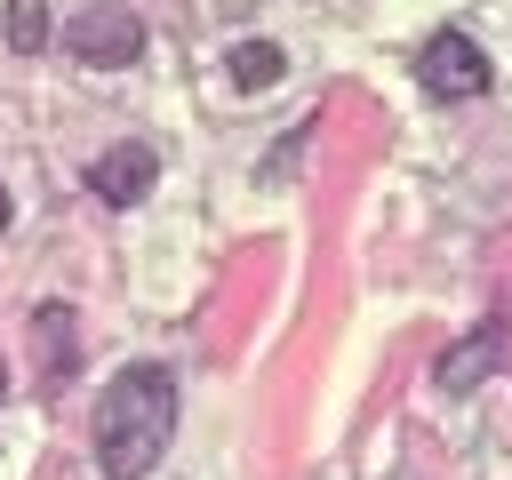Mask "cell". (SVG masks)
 <instances>
[{
    "mask_svg": "<svg viewBox=\"0 0 512 480\" xmlns=\"http://www.w3.org/2000/svg\"><path fill=\"white\" fill-rule=\"evenodd\" d=\"M168 432H176V376L160 360H128L96 400V472L104 480H144L160 464Z\"/></svg>",
    "mask_w": 512,
    "mask_h": 480,
    "instance_id": "1",
    "label": "cell"
},
{
    "mask_svg": "<svg viewBox=\"0 0 512 480\" xmlns=\"http://www.w3.org/2000/svg\"><path fill=\"white\" fill-rule=\"evenodd\" d=\"M416 80H424V96L464 104V96H480V88H488V56H480L464 32H432V40H424V56H416Z\"/></svg>",
    "mask_w": 512,
    "mask_h": 480,
    "instance_id": "2",
    "label": "cell"
},
{
    "mask_svg": "<svg viewBox=\"0 0 512 480\" xmlns=\"http://www.w3.org/2000/svg\"><path fill=\"white\" fill-rule=\"evenodd\" d=\"M64 48L80 56V64H136L144 56V16L136 8H88V16H72V32H64Z\"/></svg>",
    "mask_w": 512,
    "mask_h": 480,
    "instance_id": "3",
    "label": "cell"
},
{
    "mask_svg": "<svg viewBox=\"0 0 512 480\" xmlns=\"http://www.w3.org/2000/svg\"><path fill=\"white\" fill-rule=\"evenodd\" d=\"M152 176H160L152 144H112V152H96L88 192H96V200H112V208H128V200H144V192H152Z\"/></svg>",
    "mask_w": 512,
    "mask_h": 480,
    "instance_id": "4",
    "label": "cell"
},
{
    "mask_svg": "<svg viewBox=\"0 0 512 480\" xmlns=\"http://www.w3.org/2000/svg\"><path fill=\"white\" fill-rule=\"evenodd\" d=\"M496 360H504V328L488 320V328H480L472 344H456V352L440 360V384H448V392H472V384H480V376H488Z\"/></svg>",
    "mask_w": 512,
    "mask_h": 480,
    "instance_id": "5",
    "label": "cell"
},
{
    "mask_svg": "<svg viewBox=\"0 0 512 480\" xmlns=\"http://www.w3.org/2000/svg\"><path fill=\"white\" fill-rule=\"evenodd\" d=\"M224 64H232V88H272V80H280V64H288V56H280V48H272V40H240V48H232V56H224Z\"/></svg>",
    "mask_w": 512,
    "mask_h": 480,
    "instance_id": "6",
    "label": "cell"
},
{
    "mask_svg": "<svg viewBox=\"0 0 512 480\" xmlns=\"http://www.w3.org/2000/svg\"><path fill=\"white\" fill-rule=\"evenodd\" d=\"M32 336H48V384H64L72 376V312L64 304H40L32 312Z\"/></svg>",
    "mask_w": 512,
    "mask_h": 480,
    "instance_id": "7",
    "label": "cell"
},
{
    "mask_svg": "<svg viewBox=\"0 0 512 480\" xmlns=\"http://www.w3.org/2000/svg\"><path fill=\"white\" fill-rule=\"evenodd\" d=\"M8 48L16 56H40L48 48V8L40 0H8Z\"/></svg>",
    "mask_w": 512,
    "mask_h": 480,
    "instance_id": "8",
    "label": "cell"
},
{
    "mask_svg": "<svg viewBox=\"0 0 512 480\" xmlns=\"http://www.w3.org/2000/svg\"><path fill=\"white\" fill-rule=\"evenodd\" d=\"M0 400H8V360H0Z\"/></svg>",
    "mask_w": 512,
    "mask_h": 480,
    "instance_id": "9",
    "label": "cell"
},
{
    "mask_svg": "<svg viewBox=\"0 0 512 480\" xmlns=\"http://www.w3.org/2000/svg\"><path fill=\"white\" fill-rule=\"evenodd\" d=\"M0 232H8V192H0Z\"/></svg>",
    "mask_w": 512,
    "mask_h": 480,
    "instance_id": "10",
    "label": "cell"
}]
</instances>
